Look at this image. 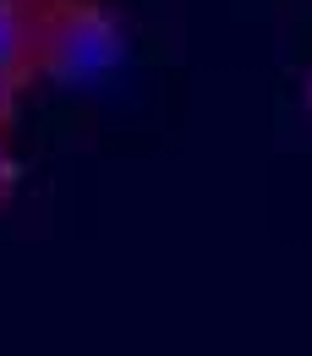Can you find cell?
Wrapping results in <instances>:
<instances>
[{"label": "cell", "instance_id": "cell-1", "mask_svg": "<svg viewBox=\"0 0 312 356\" xmlns=\"http://www.w3.org/2000/svg\"><path fill=\"white\" fill-rule=\"evenodd\" d=\"M39 33V72H55L60 83H88L121 60V28L93 0H44Z\"/></svg>", "mask_w": 312, "mask_h": 356}, {"label": "cell", "instance_id": "cell-6", "mask_svg": "<svg viewBox=\"0 0 312 356\" xmlns=\"http://www.w3.org/2000/svg\"><path fill=\"white\" fill-rule=\"evenodd\" d=\"M33 6H44V0H33Z\"/></svg>", "mask_w": 312, "mask_h": 356}, {"label": "cell", "instance_id": "cell-3", "mask_svg": "<svg viewBox=\"0 0 312 356\" xmlns=\"http://www.w3.org/2000/svg\"><path fill=\"white\" fill-rule=\"evenodd\" d=\"M17 93H22V88H17L11 77H0V132L17 121Z\"/></svg>", "mask_w": 312, "mask_h": 356}, {"label": "cell", "instance_id": "cell-2", "mask_svg": "<svg viewBox=\"0 0 312 356\" xmlns=\"http://www.w3.org/2000/svg\"><path fill=\"white\" fill-rule=\"evenodd\" d=\"M39 6L33 0H0V77L17 88L39 72Z\"/></svg>", "mask_w": 312, "mask_h": 356}, {"label": "cell", "instance_id": "cell-4", "mask_svg": "<svg viewBox=\"0 0 312 356\" xmlns=\"http://www.w3.org/2000/svg\"><path fill=\"white\" fill-rule=\"evenodd\" d=\"M11 192H17V159H11V154H6V143H0V203H6Z\"/></svg>", "mask_w": 312, "mask_h": 356}, {"label": "cell", "instance_id": "cell-5", "mask_svg": "<svg viewBox=\"0 0 312 356\" xmlns=\"http://www.w3.org/2000/svg\"><path fill=\"white\" fill-rule=\"evenodd\" d=\"M307 104H312V83H307Z\"/></svg>", "mask_w": 312, "mask_h": 356}]
</instances>
